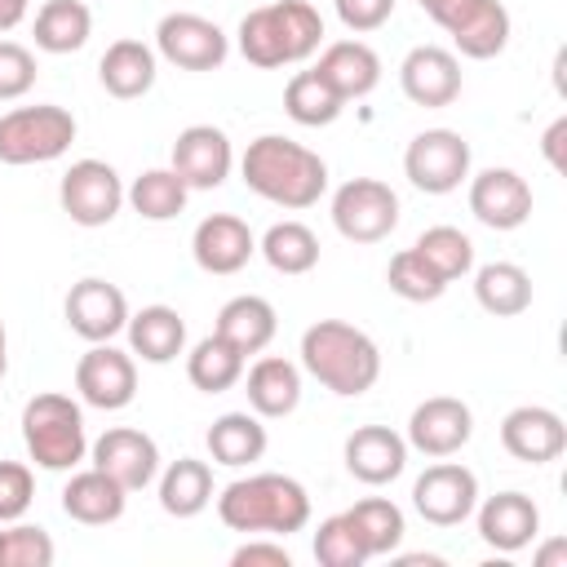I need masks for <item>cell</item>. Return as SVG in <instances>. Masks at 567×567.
Here are the masks:
<instances>
[{
  "mask_svg": "<svg viewBox=\"0 0 567 567\" xmlns=\"http://www.w3.org/2000/svg\"><path fill=\"white\" fill-rule=\"evenodd\" d=\"M217 518L244 536H292L310 523V492L288 474H248L217 496Z\"/></svg>",
  "mask_w": 567,
  "mask_h": 567,
  "instance_id": "obj_3",
  "label": "cell"
},
{
  "mask_svg": "<svg viewBox=\"0 0 567 567\" xmlns=\"http://www.w3.org/2000/svg\"><path fill=\"white\" fill-rule=\"evenodd\" d=\"M315 558L323 567H363L368 563V549H363V540H359V532H354V523L346 514H332V518L319 523Z\"/></svg>",
  "mask_w": 567,
  "mask_h": 567,
  "instance_id": "obj_41",
  "label": "cell"
},
{
  "mask_svg": "<svg viewBox=\"0 0 567 567\" xmlns=\"http://www.w3.org/2000/svg\"><path fill=\"white\" fill-rule=\"evenodd\" d=\"M62 213L75 226H106L124 208V182L106 159H75L58 182Z\"/></svg>",
  "mask_w": 567,
  "mask_h": 567,
  "instance_id": "obj_10",
  "label": "cell"
},
{
  "mask_svg": "<svg viewBox=\"0 0 567 567\" xmlns=\"http://www.w3.org/2000/svg\"><path fill=\"white\" fill-rule=\"evenodd\" d=\"M412 505H416V514L425 523L456 527L478 505V478L461 461H443L439 456V465H425V474L412 483Z\"/></svg>",
  "mask_w": 567,
  "mask_h": 567,
  "instance_id": "obj_12",
  "label": "cell"
},
{
  "mask_svg": "<svg viewBox=\"0 0 567 567\" xmlns=\"http://www.w3.org/2000/svg\"><path fill=\"white\" fill-rule=\"evenodd\" d=\"M75 142V115L58 102L13 106L0 115V164H49Z\"/></svg>",
  "mask_w": 567,
  "mask_h": 567,
  "instance_id": "obj_6",
  "label": "cell"
},
{
  "mask_svg": "<svg viewBox=\"0 0 567 567\" xmlns=\"http://www.w3.org/2000/svg\"><path fill=\"white\" fill-rule=\"evenodd\" d=\"M346 518L354 523V532H359L368 558L394 554V549L403 545V532H408L403 509H399L394 501H385V496H363V501H354V505L346 509Z\"/></svg>",
  "mask_w": 567,
  "mask_h": 567,
  "instance_id": "obj_36",
  "label": "cell"
},
{
  "mask_svg": "<svg viewBox=\"0 0 567 567\" xmlns=\"http://www.w3.org/2000/svg\"><path fill=\"white\" fill-rule=\"evenodd\" d=\"M332 226L350 244H381L399 226V195L381 177H350L332 195Z\"/></svg>",
  "mask_w": 567,
  "mask_h": 567,
  "instance_id": "obj_7",
  "label": "cell"
},
{
  "mask_svg": "<svg viewBox=\"0 0 567 567\" xmlns=\"http://www.w3.org/2000/svg\"><path fill=\"white\" fill-rule=\"evenodd\" d=\"M186 182L173 168H146L142 177H133V186L124 190V199L133 204L137 217L146 221H173L186 208Z\"/></svg>",
  "mask_w": 567,
  "mask_h": 567,
  "instance_id": "obj_38",
  "label": "cell"
},
{
  "mask_svg": "<svg viewBox=\"0 0 567 567\" xmlns=\"http://www.w3.org/2000/svg\"><path fill=\"white\" fill-rule=\"evenodd\" d=\"M35 501V478L22 461H0V523H18Z\"/></svg>",
  "mask_w": 567,
  "mask_h": 567,
  "instance_id": "obj_44",
  "label": "cell"
},
{
  "mask_svg": "<svg viewBox=\"0 0 567 567\" xmlns=\"http://www.w3.org/2000/svg\"><path fill=\"white\" fill-rule=\"evenodd\" d=\"M474 434V412L470 403L452 399V394H434L425 403L412 408L408 416V447H416L421 456H456Z\"/></svg>",
  "mask_w": 567,
  "mask_h": 567,
  "instance_id": "obj_14",
  "label": "cell"
},
{
  "mask_svg": "<svg viewBox=\"0 0 567 567\" xmlns=\"http://www.w3.org/2000/svg\"><path fill=\"white\" fill-rule=\"evenodd\" d=\"M9 372V337H4V323H0V381Z\"/></svg>",
  "mask_w": 567,
  "mask_h": 567,
  "instance_id": "obj_50",
  "label": "cell"
},
{
  "mask_svg": "<svg viewBox=\"0 0 567 567\" xmlns=\"http://www.w3.org/2000/svg\"><path fill=\"white\" fill-rule=\"evenodd\" d=\"M319 44H323V18L306 0H275V4L248 9L239 22V53L261 71L306 62Z\"/></svg>",
  "mask_w": 567,
  "mask_h": 567,
  "instance_id": "obj_4",
  "label": "cell"
},
{
  "mask_svg": "<svg viewBox=\"0 0 567 567\" xmlns=\"http://www.w3.org/2000/svg\"><path fill=\"white\" fill-rule=\"evenodd\" d=\"M563 558H567V540H563V536L549 540L545 549H536V567H567Z\"/></svg>",
  "mask_w": 567,
  "mask_h": 567,
  "instance_id": "obj_49",
  "label": "cell"
},
{
  "mask_svg": "<svg viewBox=\"0 0 567 567\" xmlns=\"http://www.w3.org/2000/svg\"><path fill=\"white\" fill-rule=\"evenodd\" d=\"M244 363H248V354H239L226 337L213 332V337L195 341V350L186 354V377H190L195 390H204V394H221V390L239 385Z\"/></svg>",
  "mask_w": 567,
  "mask_h": 567,
  "instance_id": "obj_35",
  "label": "cell"
},
{
  "mask_svg": "<svg viewBox=\"0 0 567 567\" xmlns=\"http://www.w3.org/2000/svg\"><path fill=\"white\" fill-rule=\"evenodd\" d=\"M385 284H390V292H399L403 301H439V297L447 292V284L421 261L416 248H403V252L390 257V266H385Z\"/></svg>",
  "mask_w": 567,
  "mask_h": 567,
  "instance_id": "obj_40",
  "label": "cell"
},
{
  "mask_svg": "<svg viewBox=\"0 0 567 567\" xmlns=\"http://www.w3.org/2000/svg\"><path fill=\"white\" fill-rule=\"evenodd\" d=\"M315 71L332 84V93L341 102H359V97H368L381 84V58L363 40H337V44H328L319 53Z\"/></svg>",
  "mask_w": 567,
  "mask_h": 567,
  "instance_id": "obj_24",
  "label": "cell"
},
{
  "mask_svg": "<svg viewBox=\"0 0 567 567\" xmlns=\"http://www.w3.org/2000/svg\"><path fill=\"white\" fill-rule=\"evenodd\" d=\"M266 425L257 412H221L213 425H208V452L217 465H252L266 456Z\"/></svg>",
  "mask_w": 567,
  "mask_h": 567,
  "instance_id": "obj_30",
  "label": "cell"
},
{
  "mask_svg": "<svg viewBox=\"0 0 567 567\" xmlns=\"http://www.w3.org/2000/svg\"><path fill=\"white\" fill-rule=\"evenodd\" d=\"M230 164H235L230 137L217 124H190L177 133L168 168L186 182V190H213L230 177Z\"/></svg>",
  "mask_w": 567,
  "mask_h": 567,
  "instance_id": "obj_15",
  "label": "cell"
},
{
  "mask_svg": "<svg viewBox=\"0 0 567 567\" xmlns=\"http://www.w3.org/2000/svg\"><path fill=\"white\" fill-rule=\"evenodd\" d=\"M35 84V53L18 40H0V102L31 93Z\"/></svg>",
  "mask_w": 567,
  "mask_h": 567,
  "instance_id": "obj_43",
  "label": "cell"
},
{
  "mask_svg": "<svg viewBox=\"0 0 567 567\" xmlns=\"http://www.w3.org/2000/svg\"><path fill=\"white\" fill-rule=\"evenodd\" d=\"M399 89L416 106H452L461 97V62L443 44H416L399 62Z\"/></svg>",
  "mask_w": 567,
  "mask_h": 567,
  "instance_id": "obj_17",
  "label": "cell"
},
{
  "mask_svg": "<svg viewBox=\"0 0 567 567\" xmlns=\"http://www.w3.org/2000/svg\"><path fill=\"white\" fill-rule=\"evenodd\" d=\"M22 443H27V456L40 470H53V474L80 470V461L89 452L80 403L71 394H53V390L27 399V408H22Z\"/></svg>",
  "mask_w": 567,
  "mask_h": 567,
  "instance_id": "obj_5",
  "label": "cell"
},
{
  "mask_svg": "<svg viewBox=\"0 0 567 567\" xmlns=\"http://www.w3.org/2000/svg\"><path fill=\"white\" fill-rule=\"evenodd\" d=\"M390 13H394V0H337V18L354 35H368V31L385 27Z\"/></svg>",
  "mask_w": 567,
  "mask_h": 567,
  "instance_id": "obj_45",
  "label": "cell"
},
{
  "mask_svg": "<svg viewBox=\"0 0 567 567\" xmlns=\"http://www.w3.org/2000/svg\"><path fill=\"white\" fill-rule=\"evenodd\" d=\"M470 213L487 230H518L532 217V186L514 168H483L470 177Z\"/></svg>",
  "mask_w": 567,
  "mask_h": 567,
  "instance_id": "obj_19",
  "label": "cell"
},
{
  "mask_svg": "<svg viewBox=\"0 0 567 567\" xmlns=\"http://www.w3.org/2000/svg\"><path fill=\"white\" fill-rule=\"evenodd\" d=\"M346 470L368 487H385L408 470V439L390 425H359L346 439Z\"/></svg>",
  "mask_w": 567,
  "mask_h": 567,
  "instance_id": "obj_22",
  "label": "cell"
},
{
  "mask_svg": "<svg viewBox=\"0 0 567 567\" xmlns=\"http://www.w3.org/2000/svg\"><path fill=\"white\" fill-rule=\"evenodd\" d=\"M53 536L31 523H13L0 532V567H49L53 563Z\"/></svg>",
  "mask_w": 567,
  "mask_h": 567,
  "instance_id": "obj_42",
  "label": "cell"
},
{
  "mask_svg": "<svg viewBox=\"0 0 567 567\" xmlns=\"http://www.w3.org/2000/svg\"><path fill=\"white\" fill-rule=\"evenodd\" d=\"M252 252H257V239H252L248 221L235 213H213L190 235V257L208 275H239L252 261Z\"/></svg>",
  "mask_w": 567,
  "mask_h": 567,
  "instance_id": "obj_21",
  "label": "cell"
},
{
  "mask_svg": "<svg viewBox=\"0 0 567 567\" xmlns=\"http://www.w3.org/2000/svg\"><path fill=\"white\" fill-rule=\"evenodd\" d=\"M239 173L252 195H261L266 204L292 208V213L319 204V195L328 190V164L310 146L279 137V133L252 137L239 159Z\"/></svg>",
  "mask_w": 567,
  "mask_h": 567,
  "instance_id": "obj_1",
  "label": "cell"
},
{
  "mask_svg": "<svg viewBox=\"0 0 567 567\" xmlns=\"http://www.w3.org/2000/svg\"><path fill=\"white\" fill-rule=\"evenodd\" d=\"M75 390L97 412H120L137 394V363L133 354L115 350L111 341H93L75 363Z\"/></svg>",
  "mask_w": 567,
  "mask_h": 567,
  "instance_id": "obj_13",
  "label": "cell"
},
{
  "mask_svg": "<svg viewBox=\"0 0 567 567\" xmlns=\"http://www.w3.org/2000/svg\"><path fill=\"white\" fill-rule=\"evenodd\" d=\"M403 173L425 195H452L470 177V142L456 128H425L408 142Z\"/></svg>",
  "mask_w": 567,
  "mask_h": 567,
  "instance_id": "obj_9",
  "label": "cell"
},
{
  "mask_svg": "<svg viewBox=\"0 0 567 567\" xmlns=\"http://www.w3.org/2000/svg\"><path fill=\"white\" fill-rule=\"evenodd\" d=\"M501 443L514 461H527V465H549L563 456L567 447V425L554 408H540V403H523L514 412H505L501 421Z\"/></svg>",
  "mask_w": 567,
  "mask_h": 567,
  "instance_id": "obj_20",
  "label": "cell"
},
{
  "mask_svg": "<svg viewBox=\"0 0 567 567\" xmlns=\"http://www.w3.org/2000/svg\"><path fill=\"white\" fill-rule=\"evenodd\" d=\"M230 563H235V567H292L288 549L275 545V540H248V545H239V549L230 554Z\"/></svg>",
  "mask_w": 567,
  "mask_h": 567,
  "instance_id": "obj_46",
  "label": "cell"
},
{
  "mask_svg": "<svg viewBox=\"0 0 567 567\" xmlns=\"http://www.w3.org/2000/svg\"><path fill=\"white\" fill-rule=\"evenodd\" d=\"M124 501H128V492H124L111 474H102L97 465L71 470V478H66V487H62V514L75 518V523H84V527H106V523H115V518L124 514Z\"/></svg>",
  "mask_w": 567,
  "mask_h": 567,
  "instance_id": "obj_25",
  "label": "cell"
},
{
  "mask_svg": "<svg viewBox=\"0 0 567 567\" xmlns=\"http://www.w3.org/2000/svg\"><path fill=\"white\" fill-rule=\"evenodd\" d=\"M155 49H159L164 62H173L182 71H217L230 53V40L213 18L164 13L159 27H155Z\"/></svg>",
  "mask_w": 567,
  "mask_h": 567,
  "instance_id": "obj_11",
  "label": "cell"
},
{
  "mask_svg": "<svg viewBox=\"0 0 567 567\" xmlns=\"http://www.w3.org/2000/svg\"><path fill=\"white\" fill-rule=\"evenodd\" d=\"M208 501H213V470H208V461L177 456L164 470V478H159V505H164V514L195 518V514L208 509Z\"/></svg>",
  "mask_w": 567,
  "mask_h": 567,
  "instance_id": "obj_33",
  "label": "cell"
},
{
  "mask_svg": "<svg viewBox=\"0 0 567 567\" xmlns=\"http://www.w3.org/2000/svg\"><path fill=\"white\" fill-rule=\"evenodd\" d=\"M465 58H496L509 44V13L501 0H416Z\"/></svg>",
  "mask_w": 567,
  "mask_h": 567,
  "instance_id": "obj_8",
  "label": "cell"
},
{
  "mask_svg": "<svg viewBox=\"0 0 567 567\" xmlns=\"http://www.w3.org/2000/svg\"><path fill=\"white\" fill-rule=\"evenodd\" d=\"M474 297L487 315L514 319L532 306V275L514 261H487V266L474 270Z\"/></svg>",
  "mask_w": 567,
  "mask_h": 567,
  "instance_id": "obj_31",
  "label": "cell"
},
{
  "mask_svg": "<svg viewBox=\"0 0 567 567\" xmlns=\"http://www.w3.org/2000/svg\"><path fill=\"white\" fill-rule=\"evenodd\" d=\"M213 332L226 337L239 354H261V350L275 341V332H279V315H275V306H270L266 297L239 292V297H230V301L217 310V328H213Z\"/></svg>",
  "mask_w": 567,
  "mask_h": 567,
  "instance_id": "obj_26",
  "label": "cell"
},
{
  "mask_svg": "<svg viewBox=\"0 0 567 567\" xmlns=\"http://www.w3.org/2000/svg\"><path fill=\"white\" fill-rule=\"evenodd\" d=\"M62 315H66L71 332L84 337L89 346H93V341H111V337L124 332V323H128V297H124L115 284L89 275V279L71 284V292H66V301H62Z\"/></svg>",
  "mask_w": 567,
  "mask_h": 567,
  "instance_id": "obj_16",
  "label": "cell"
},
{
  "mask_svg": "<svg viewBox=\"0 0 567 567\" xmlns=\"http://www.w3.org/2000/svg\"><path fill=\"white\" fill-rule=\"evenodd\" d=\"M563 137H567V115H558L549 128H545V137H540V151H545V159H549V168H567V155H563Z\"/></svg>",
  "mask_w": 567,
  "mask_h": 567,
  "instance_id": "obj_47",
  "label": "cell"
},
{
  "mask_svg": "<svg viewBox=\"0 0 567 567\" xmlns=\"http://www.w3.org/2000/svg\"><path fill=\"white\" fill-rule=\"evenodd\" d=\"M97 80L120 102H133V97L151 93V84H155V49L142 44V40H115V44H106V53L97 62Z\"/></svg>",
  "mask_w": 567,
  "mask_h": 567,
  "instance_id": "obj_29",
  "label": "cell"
},
{
  "mask_svg": "<svg viewBox=\"0 0 567 567\" xmlns=\"http://www.w3.org/2000/svg\"><path fill=\"white\" fill-rule=\"evenodd\" d=\"M474 509H478V536L501 554L527 549L536 540V532H540V509L523 492H496Z\"/></svg>",
  "mask_w": 567,
  "mask_h": 567,
  "instance_id": "obj_23",
  "label": "cell"
},
{
  "mask_svg": "<svg viewBox=\"0 0 567 567\" xmlns=\"http://www.w3.org/2000/svg\"><path fill=\"white\" fill-rule=\"evenodd\" d=\"M412 248L421 252V261H425L443 284H452V279H461V275L474 270V244H470V235L456 230V226H430V230L416 235Z\"/></svg>",
  "mask_w": 567,
  "mask_h": 567,
  "instance_id": "obj_39",
  "label": "cell"
},
{
  "mask_svg": "<svg viewBox=\"0 0 567 567\" xmlns=\"http://www.w3.org/2000/svg\"><path fill=\"white\" fill-rule=\"evenodd\" d=\"M89 31H93V13L84 0H44L35 9V27H31L35 49H44V53H75V49H84Z\"/></svg>",
  "mask_w": 567,
  "mask_h": 567,
  "instance_id": "obj_32",
  "label": "cell"
},
{
  "mask_svg": "<svg viewBox=\"0 0 567 567\" xmlns=\"http://www.w3.org/2000/svg\"><path fill=\"white\" fill-rule=\"evenodd\" d=\"M244 394L257 416H288L301 403V372H297V363H288L279 354H266L248 368Z\"/></svg>",
  "mask_w": 567,
  "mask_h": 567,
  "instance_id": "obj_28",
  "label": "cell"
},
{
  "mask_svg": "<svg viewBox=\"0 0 567 567\" xmlns=\"http://www.w3.org/2000/svg\"><path fill=\"white\" fill-rule=\"evenodd\" d=\"M89 452H93V465L102 474H111L124 492H142L159 474V447H155V439L142 434V430H133V425L106 430Z\"/></svg>",
  "mask_w": 567,
  "mask_h": 567,
  "instance_id": "obj_18",
  "label": "cell"
},
{
  "mask_svg": "<svg viewBox=\"0 0 567 567\" xmlns=\"http://www.w3.org/2000/svg\"><path fill=\"white\" fill-rule=\"evenodd\" d=\"M27 4H31V0H0V35L13 31V27L27 18Z\"/></svg>",
  "mask_w": 567,
  "mask_h": 567,
  "instance_id": "obj_48",
  "label": "cell"
},
{
  "mask_svg": "<svg viewBox=\"0 0 567 567\" xmlns=\"http://www.w3.org/2000/svg\"><path fill=\"white\" fill-rule=\"evenodd\" d=\"M257 252H261L266 266L279 270V275H310V270L319 266V235H315L306 221H275V226L261 235Z\"/></svg>",
  "mask_w": 567,
  "mask_h": 567,
  "instance_id": "obj_34",
  "label": "cell"
},
{
  "mask_svg": "<svg viewBox=\"0 0 567 567\" xmlns=\"http://www.w3.org/2000/svg\"><path fill=\"white\" fill-rule=\"evenodd\" d=\"M284 111H288V120H297L301 128H323V124H332L341 111H346V102L332 93V84L310 66V71H297L292 80H288V89H284Z\"/></svg>",
  "mask_w": 567,
  "mask_h": 567,
  "instance_id": "obj_37",
  "label": "cell"
},
{
  "mask_svg": "<svg viewBox=\"0 0 567 567\" xmlns=\"http://www.w3.org/2000/svg\"><path fill=\"white\" fill-rule=\"evenodd\" d=\"M124 332L142 363H173L186 350V319L173 306H142L128 315Z\"/></svg>",
  "mask_w": 567,
  "mask_h": 567,
  "instance_id": "obj_27",
  "label": "cell"
},
{
  "mask_svg": "<svg viewBox=\"0 0 567 567\" xmlns=\"http://www.w3.org/2000/svg\"><path fill=\"white\" fill-rule=\"evenodd\" d=\"M301 368L323 390L341 399H359L381 377V350L363 328L346 319H319L301 332Z\"/></svg>",
  "mask_w": 567,
  "mask_h": 567,
  "instance_id": "obj_2",
  "label": "cell"
}]
</instances>
